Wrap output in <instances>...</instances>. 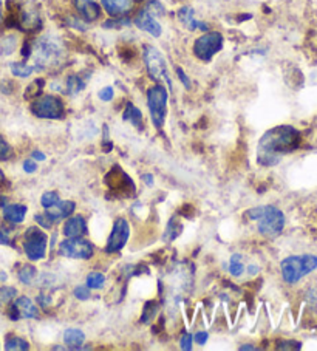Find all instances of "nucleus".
I'll return each instance as SVG.
<instances>
[{"mask_svg":"<svg viewBox=\"0 0 317 351\" xmlns=\"http://www.w3.org/2000/svg\"><path fill=\"white\" fill-rule=\"evenodd\" d=\"M301 135L291 125H279L268 130L261 136L257 149V161L263 166L277 165L282 155L291 152L298 146Z\"/></svg>","mask_w":317,"mask_h":351,"instance_id":"obj_1","label":"nucleus"},{"mask_svg":"<svg viewBox=\"0 0 317 351\" xmlns=\"http://www.w3.org/2000/svg\"><path fill=\"white\" fill-rule=\"evenodd\" d=\"M178 17H180V21H181L183 25H185L187 29H191V32H195V29H203V32H206V29H207L206 23L195 21L193 10L191 7L181 8L178 11Z\"/></svg>","mask_w":317,"mask_h":351,"instance_id":"obj_17","label":"nucleus"},{"mask_svg":"<svg viewBox=\"0 0 317 351\" xmlns=\"http://www.w3.org/2000/svg\"><path fill=\"white\" fill-rule=\"evenodd\" d=\"M223 47V36L217 32L206 33L195 40L193 44V54L200 60H211L215 54L222 50Z\"/></svg>","mask_w":317,"mask_h":351,"instance_id":"obj_8","label":"nucleus"},{"mask_svg":"<svg viewBox=\"0 0 317 351\" xmlns=\"http://www.w3.org/2000/svg\"><path fill=\"white\" fill-rule=\"evenodd\" d=\"M176 73H178L180 81H181L183 84H185V87H186V88H191V81H189V77L186 76L185 71H183L181 69H176Z\"/></svg>","mask_w":317,"mask_h":351,"instance_id":"obj_37","label":"nucleus"},{"mask_svg":"<svg viewBox=\"0 0 317 351\" xmlns=\"http://www.w3.org/2000/svg\"><path fill=\"white\" fill-rule=\"evenodd\" d=\"M48 245L47 234L39 228H28L23 237V250H25L30 260H40L45 257Z\"/></svg>","mask_w":317,"mask_h":351,"instance_id":"obj_7","label":"nucleus"},{"mask_svg":"<svg viewBox=\"0 0 317 351\" xmlns=\"http://www.w3.org/2000/svg\"><path fill=\"white\" fill-rule=\"evenodd\" d=\"M206 341H207V332L206 331H200V332H197V335H195V342H197V343L203 345V343H206Z\"/></svg>","mask_w":317,"mask_h":351,"instance_id":"obj_39","label":"nucleus"},{"mask_svg":"<svg viewBox=\"0 0 317 351\" xmlns=\"http://www.w3.org/2000/svg\"><path fill=\"white\" fill-rule=\"evenodd\" d=\"M87 287L90 289H101L104 287V283H106V277H104V274H101V272H90V274L87 276Z\"/></svg>","mask_w":317,"mask_h":351,"instance_id":"obj_25","label":"nucleus"},{"mask_svg":"<svg viewBox=\"0 0 317 351\" xmlns=\"http://www.w3.org/2000/svg\"><path fill=\"white\" fill-rule=\"evenodd\" d=\"M36 70L34 65H27L25 62H13L11 64V71L17 77H28Z\"/></svg>","mask_w":317,"mask_h":351,"instance_id":"obj_24","label":"nucleus"},{"mask_svg":"<svg viewBox=\"0 0 317 351\" xmlns=\"http://www.w3.org/2000/svg\"><path fill=\"white\" fill-rule=\"evenodd\" d=\"M107 184H112V183H118L112 186V189L115 191H121L123 193H129V192H135V186H133L132 180L127 177V175L121 171V169L115 167L113 171L110 172V175H107Z\"/></svg>","mask_w":317,"mask_h":351,"instance_id":"obj_14","label":"nucleus"},{"mask_svg":"<svg viewBox=\"0 0 317 351\" xmlns=\"http://www.w3.org/2000/svg\"><path fill=\"white\" fill-rule=\"evenodd\" d=\"M144 180H148V181H149V183H148L149 186H152V184H154V178H152V177H150V175H144Z\"/></svg>","mask_w":317,"mask_h":351,"instance_id":"obj_43","label":"nucleus"},{"mask_svg":"<svg viewBox=\"0 0 317 351\" xmlns=\"http://www.w3.org/2000/svg\"><path fill=\"white\" fill-rule=\"evenodd\" d=\"M123 119L124 121H130V123L135 125V127H138L139 130L143 129V114H141V112H139V108H137L135 106L130 104V102L126 107V112L123 114Z\"/></svg>","mask_w":317,"mask_h":351,"instance_id":"obj_21","label":"nucleus"},{"mask_svg":"<svg viewBox=\"0 0 317 351\" xmlns=\"http://www.w3.org/2000/svg\"><path fill=\"white\" fill-rule=\"evenodd\" d=\"M65 237H82L84 234H87V225L82 217H69L65 226H64Z\"/></svg>","mask_w":317,"mask_h":351,"instance_id":"obj_16","label":"nucleus"},{"mask_svg":"<svg viewBox=\"0 0 317 351\" xmlns=\"http://www.w3.org/2000/svg\"><path fill=\"white\" fill-rule=\"evenodd\" d=\"M113 88L112 87H104L102 90H101V92H99V95H97V96H99V99L101 101H112L113 99Z\"/></svg>","mask_w":317,"mask_h":351,"instance_id":"obj_33","label":"nucleus"},{"mask_svg":"<svg viewBox=\"0 0 317 351\" xmlns=\"http://www.w3.org/2000/svg\"><path fill=\"white\" fill-rule=\"evenodd\" d=\"M129 235H130L129 223H127L124 219H118L115 221L110 237H108L106 251L108 254H113L123 250L124 245L127 243V240H129Z\"/></svg>","mask_w":317,"mask_h":351,"instance_id":"obj_11","label":"nucleus"},{"mask_svg":"<svg viewBox=\"0 0 317 351\" xmlns=\"http://www.w3.org/2000/svg\"><path fill=\"white\" fill-rule=\"evenodd\" d=\"M65 87H67L65 88V93L76 95V93H79L84 88V82L81 81V77H79V76H70L69 80H67Z\"/></svg>","mask_w":317,"mask_h":351,"instance_id":"obj_26","label":"nucleus"},{"mask_svg":"<svg viewBox=\"0 0 317 351\" xmlns=\"http://www.w3.org/2000/svg\"><path fill=\"white\" fill-rule=\"evenodd\" d=\"M33 158L39 160V161H44L45 160V155L42 154V152H33Z\"/></svg>","mask_w":317,"mask_h":351,"instance_id":"obj_41","label":"nucleus"},{"mask_svg":"<svg viewBox=\"0 0 317 351\" xmlns=\"http://www.w3.org/2000/svg\"><path fill=\"white\" fill-rule=\"evenodd\" d=\"M148 104L152 121L156 129H161L167 114V92L161 84H156L148 90Z\"/></svg>","mask_w":317,"mask_h":351,"instance_id":"obj_6","label":"nucleus"},{"mask_svg":"<svg viewBox=\"0 0 317 351\" xmlns=\"http://www.w3.org/2000/svg\"><path fill=\"white\" fill-rule=\"evenodd\" d=\"M32 112L38 118L44 119H59L64 114V104L62 101L56 96H42V98L36 99L32 104Z\"/></svg>","mask_w":317,"mask_h":351,"instance_id":"obj_10","label":"nucleus"},{"mask_svg":"<svg viewBox=\"0 0 317 351\" xmlns=\"http://www.w3.org/2000/svg\"><path fill=\"white\" fill-rule=\"evenodd\" d=\"M246 217L251 220L259 221V231L265 237H277L283 231L285 215L280 209L274 206H263V208H254L248 210Z\"/></svg>","mask_w":317,"mask_h":351,"instance_id":"obj_2","label":"nucleus"},{"mask_svg":"<svg viewBox=\"0 0 317 351\" xmlns=\"http://www.w3.org/2000/svg\"><path fill=\"white\" fill-rule=\"evenodd\" d=\"M36 276V268L32 265H25L22 266L21 271H19V280L22 283H25V285H30V283L33 282V278Z\"/></svg>","mask_w":317,"mask_h":351,"instance_id":"obj_29","label":"nucleus"},{"mask_svg":"<svg viewBox=\"0 0 317 351\" xmlns=\"http://www.w3.org/2000/svg\"><path fill=\"white\" fill-rule=\"evenodd\" d=\"M240 350H255V347H251V345H243Z\"/></svg>","mask_w":317,"mask_h":351,"instance_id":"obj_44","label":"nucleus"},{"mask_svg":"<svg viewBox=\"0 0 317 351\" xmlns=\"http://www.w3.org/2000/svg\"><path fill=\"white\" fill-rule=\"evenodd\" d=\"M282 276L286 283H296L317 268L316 256H291L282 262Z\"/></svg>","mask_w":317,"mask_h":351,"instance_id":"obj_4","label":"nucleus"},{"mask_svg":"<svg viewBox=\"0 0 317 351\" xmlns=\"http://www.w3.org/2000/svg\"><path fill=\"white\" fill-rule=\"evenodd\" d=\"M16 288L13 287H3L2 289H0V299H2L3 302H11L14 298H16Z\"/></svg>","mask_w":317,"mask_h":351,"instance_id":"obj_31","label":"nucleus"},{"mask_svg":"<svg viewBox=\"0 0 317 351\" xmlns=\"http://www.w3.org/2000/svg\"><path fill=\"white\" fill-rule=\"evenodd\" d=\"M30 348V345H28V342L25 341V339H22V337H10L8 341H7V345H5V350H17V351H25V350H28Z\"/></svg>","mask_w":317,"mask_h":351,"instance_id":"obj_27","label":"nucleus"},{"mask_svg":"<svg viewBox=\"0 0 317 351\" xmlns=\"http://www.w3.org/2000/svg\"><path fill=\"white\" fill-rule=\"evenodd\" d=\"M144 62H145V66H148V71L152 80L156 81L158 84L166 82L167 87L172 88V80H170L166 59H164L160 50H156V48L152 45H145Z\"/></svg>","mask_w":317,"mask_h":351,"instance_id":"obj_5","label":"nucleus"},{"mask_svg":"<svg viewBox=\"0 0 317 351\" xmlns=\"http://www.w3.org/2000/svg\"><path fill=\"white\" fill-rule=\"evenodd\" d=\"M89 2H93V0H75V5H76V8H78V7H81V5L89 3Z\"/></svg>","mask_w":317,"mask_h":351,"instance_id":"obj_42","label":"nucleus"},{"mask_svg":"<svg viewBox=\"0 0 317 351\" xmlns=\"http://www.w3.org/2000/svg\"><path fill=\"white\" fill-rule=\"evenodd\" d=\"M23 169H25V172L33 173L36 169H38V166H36V162L33 160H27L25 162H23Z\"/></svg>","mask_w":317,"mask_h":351,"instance_id":"obj_38","label":"nucleus"},{"mask_svg":"<svg viewBox=\"0 0 317 351\" xmlns=\"http://www.w3.org/2000/svg\"><path fill=\"white\" fill-rule=\"evenodd\" d=\"M33 56L36 60V70L58 65L64 56V45L53 36H44L33 47Z\"/></svg>","mask_w":317,"mask_h":351,"instance_id":"obj_3","label":"nucleus"},{"mask_svg":"<svg viewBox=\"0 0 317 351\" xmlns=\"http://www.w3.org/2000/svg\"><path fill=\"white\" fill-rule=\"evenodd\" d=\"M180 347H181V350H186V351H189L192 348V336L191 335H186L181 337V342H180Z\"/></svg>","mask_w":317,"mask_h":351,"instance_id":"obj_35","label":"nucleus"},{"mask_svg":"<svg viewBox=\"0 0 317 351\" xmlns=\"http://www.w3.org/2000/svg\"><path fill=\"white\" fill-rule=\"evenodd\" d=\"M75 295L79 300H87L90 299V291H89V287L84 288V287H78L75 289Z\"/></svg>","mask_w":317,"mask_h":351,"instance_id":"obj_34","label":"nucleus"},{"mask_svg":"<svg viewBox=\"0 0 317 351\" xmlns=\"http://www.w3.org/2000/svg\"><path fill=\"white\" fill-rule=\"evenodd\" d=\"M135 25L139 29H143V32H148L149 34L154 36V38H160L163 33L161 25L155 21V17L152 16L148 10H143L141 13L137 16Z\"/></svg>","mask_w":317,"mask_h":351,"instance_id":"obj_12","label":"nucleus"},{"mask_svg":"<svg viewBox=\"0 0 317 351\" xmlns=\"http://www.w3.org/2000/svg\"><path fill=\"white\" fill-rule=\"evenodd\" d=\"M21 25L25 29H34L39 27V16L34 10H27L21 14Z\"/></svg>","mask_w":317,"mask_h":351,"instance_id":"obj_23","label":"nucleus"},{"mask_svg":"<svg viewBox=\"0 0 317 351\" xmlns=\"http://www.w3.org/2000/svg\"><path fill=\"white\" fill-rule=\"evenodd\" d=\"M243 269H245V266H243L242 256L240 254H234V256L231 257V265H229L231 274L235 277H240L243 274Z\"/></svg>","mask_w":317,"mask_h":351,"instance_id":"obj_28","label":"nucleus"},{"mask_svg":"<svg viewBox=\"0 0 317 351\" xmlns=\"http://www.w3.org/2000/svg\"><path fill=\"white\" fill-rule=\"evenodd\" d=\"M0 245H10V239L5 235V232H0Z\"/></svg>","mask_w":317,"mask_h":351,"instance_id":"obj_40","label":"nucleus"},{"mask_svg":"<svg viewBox=\"0 0 317 351\" xmlns=\"http://www.w3.org/2000/svg\"><path fill=\"white\" fill-rule=\"evenodd\" d=\"M5 180V177H3V173L2 172H0V181H3Z\"/></svg>","mask_w":317,"mask_h":351,"instance_id":"obj_45","label":"nucleus"},{"mask_svg":"<svg viewBox=\"0 0 317 351\" xmlns=\"http://www.w3.org/2000/svg\"><path fill=\"white\" fill-rule=\"evenodd\" d=\"M75 202H58L50 206V208H45V215L51 223L69 219L73 214V210H75Z\"/></svg>","mask_w":317,"mask_h":351,"instance_id":"obj_13","label":"nucleus"},{"mask_svg":"<svg viewBox=\"0 0 317 351\" xmlns=\"http://www.w3.org/2000/svg\"><path fill=\"white\" fill-rule=\"evenodd\" d=\"M59 252L60 256H64L67 258L89 260L93 257L95 247L89 240H84L81 237H71V239L67 237V240L60 241Z\"/></svg>","mask_w":317,"mask_h":351,"instance_id":"obj_9","label":"nucleus"},{"mask_svg":"<svg viewBox=\"0 0 317 351\" xmlns=\"http://www.w3.org/2000/svg\"><path fill=\"white\" fill-rule=\"evenodd\" d=\"M27 215V206L23 204H8L3 206L5 220L11 223H22Z\"/></svg>","mask_w":317,"mask_h":351,"instance_id":"obj_19","label":"nucleus"},{"mask_svg":"<svg viewBox=\"0 0 317 351\" xmlns=\"http://www.w3.org/2000/svg\"><path fill=\"white\" fill-rule=\"evenodd\" d=\"M11 156V147H10V144L5 141V139L0 136V160L2 161H5V160H8Z\"/></svg>","mask_w":317,"mask_h":351,"instance_id":"obj_32","label":"nucleus"},{"mask_svg":"<svg viewBox=\"0 0 317 351\" xmlns=\"http://www.w3.org/2000/svg\"><path fill=\"white\" fill-rule=\"evenodd\" d=\"M84 339H85L84 332L81 330H76V328L67 330L65 335H64V341L71 350H81L82 343H84Z\"/></svg>","mask_w":317,"mask_h":351,"instance_id":"obj_20","label":"nucleus"},{"mask_svg":"<svg viewBox=\"0 0 317 351\" xmlns=\"http://www.w3.org/2000/svg\"><path fill=\"white\" fill-rule=\"evenodd\" d=\"M78 11L87 22H93L99 17V7H97L95 2L81 5V7H78Z\"/></svg>","mask_w":317,"mask_h":351,"instance_id":"obj_22","label":"nucleus"},{"mask_svg":"<svg viewBox=\"0 0 317 351\" xmlns=\"http://www.w3.org/2000/svg\"><path fill=\"white\" fill-rule=\"evenodd\" d=\"M34 220L39 223V225L42 226V228H45V229H48V228H51V221L47 219V215H40V214H38L34 217Z\"/></svg>","mask_w":317,"mask_h":351,"instance_id":"obj_36","label":"nucleus"},{"mask_svg":"<svg viewBox=\"0 0 317 351\" xmlns=\"http://www.w3.org/2000/svg\"><path fill=\"white\" fill-rule=\"evenodd\" d=\"M0 10H2V0H0Z\"/></svg>","mask_w":317,"mask_h":351,"instance_id":"obj_46","label":"nucleus"},{"mask_svg":"<svg viewBox=\"0 0 317 351\" xmlns=\"http://www.w3.org/2000/svg\"><path fill=\"white\" fill-rule=\"evenodd\" d=\"M14 306H16V310H17V313H19L21 317L34 319V317L39 316L38 306H36L28 298H19L16 300Z\"/></svg>","mask_w":317,"mask_h":351,"instance_id":"obj_18","label":"nucleus"},{"mask_svg":"<svg viewBox=\"0 0 317 351\" xmlns=\"http://www.w3.org/2000/svg\"><path fill=\"white\" fill-rule=\"evenodd\" d=\"M59 202V195L56 192H45L44 195H42L40 198V203L44 208H50V206H53L54 203Z\"/></svg>","mask_w":317,"mask_h":351,"instance_id":"obj_30","label":"nucleus"},{"mask_svg":"<svg viewBox=\"0 0 317 351\" xmlns=\"http://www.w3.org/2000/svg\"><path fill=\"white\" fill-rule=\"evenodd\" d=\"M104 10L113 17H121L129 13L133 7V0H101Z\"/></svg>","mask_w":317,"mask_h":351,"instance_id":"obj_15","label":"nucleus"}]
</instances>
